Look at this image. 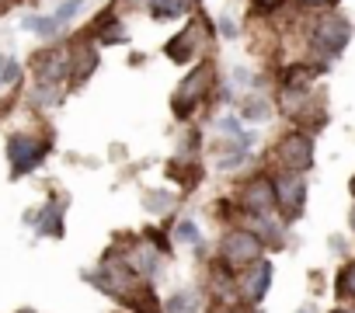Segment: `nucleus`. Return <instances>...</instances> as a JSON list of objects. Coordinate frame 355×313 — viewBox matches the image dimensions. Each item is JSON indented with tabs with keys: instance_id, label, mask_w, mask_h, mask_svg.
<instances>
[{
	"instance_id": "obj_10",
	"label": "nucleus",
	"mask_w": 355,
	"mask_h": 313,
	"mask_svg": "<svg viewBox=\"0 0 355 313\" xmlns=\"http://www.w3.org/2000/svg\"><path fill=\"white\" fill-rule=\"evenodd\" d=\"M237 209L241 216H272L275 213V185L268 175H254L241 185L237 192Z\"/></svg>"
},
{
	"instance_id": "obj_32",
	"label": "nucleus",
	"mask_w": 355,
	"mask_h": 313,
	"mask_svg": "<svg viewBox=\"0 0 355 313\" xmlns=\"http://www.w3.org/2000/svg\"><path fill=\"white\" fill-rule=\"evenodd\" d=\"M11 4H15V0H0V15H4V11H8Z\"/></svg>"
},
{
	"instance_id": "obj_13",
	"label": "nucleus",
	"mask_w": 355,
	"mask_h": 313,
	"mask_svg": "<svg viewBox=\"0 0 355 313\" xmlns=\"http://www.w3.org/2000/svg\"><path fill=\"white\" fill-rule=\"evenodd\" d=\"M153 21H174V18H189L199 11V0H146L143 8Z\"/></svg>"
},
{
	"instance_id": "obj_17",
	"label": "nucleus",
	"mask_w": 355,
	"mask_h": 313,
	"mask_svg": "<svg viewBox=\"0 0 355 313\" xmlns=\"http://www.w3.org/2000/svg\"><path fill=\"white\" fill-rule=\"evenodd\" d=\"M21 32H35L39 39L53 42V39H60L63 25H60L53 15H25V18H21Z\"/></svg>"
},
{
	"instance_id": "obj_25",
	"label": "nucleus",
	"mask_w": 355,
	"mask_h": 313,
	"mask_svg": "<svg viewBox=\"0 0 355 313\" xmlns=\"http://www.w3.org/2000/svg\"><path fill=\"white\" fill-rule=\"evenodd\" d=\"M21 73H25V66H21L18 60H11V56H8L4 70H0V87H15V84L21 80Z\"/></svg>"
},
{
	"instance_id": "obj_12",
	"label": "nucleus",
	"mask_w": 355,
	"mask_h": 313,
	"mask_svg": "<svg viewBox=\"0 0 355 313\" xmlns=\"http://www.w3.org/2000/svg\"><path fill=\"white\" fill-rule=\"evenodd\" d=\"M63 213H67V199H63V195H49L42 209H28V213H25V223H28L39 237H53V240H60V237L67 233V226H63Z\"/></svg>"
},
{
	"instance_id": "obj_23",
	"label": "nucleus",
	"mask_w": 355,
	"mask_h": 313,
	"mask_svg": "<svg viewBox=\"0 0 355 313\" xmlns=\"http://www.w3.org/2000/svg\"><path fill=\"white\" fill-rule=\"evenodd\" d=\"M139 237H143V240H146V244H150V247H153L160 258H171V254H174V244L167 240V233H164V230H157V226H146Z\"/></svg>"
},
{
	"instance_id": "obj_14",
	"label": "nucleus",
	"mask_w": 355,
	"mask_h": 313,
	"mask_svg": "<svg viewBox=\"0 0 355 313\" xmlns=\"http://www.w3.org/2000/svg\"><path fill=\"white\" fill-rule=\"evenodd\" d=\"M167 178L178 181L185 192H196V185L202 181V168H199L196 156H192V161H189V156H174V161L167 164Z\"/></svg>"
},
{
	"instance_id": "obj_31",
	"label": "nucleus",
	"mask_w": 355,
	"mask_h": 313,
	"mask_svg": "<svg viewBox=\"0 0 355 313\" xmlns=\"http://www.w3.org/2000/svg\"><path fill=\"white\" fill-rule=\"evenodd\" d=\"M331 313H355V306H338V310H331Z\"/></svg>"
},
{
	"instance_id": "obj_19",
	"label": "nucleus",
	"mask_w": 355,
	"mask_h": 313,
	"mask_svg": "<svg viewBox=\"0 0 355 313\" xmlns=\"http://www.w3.org/2000/svg\"><path fill=\"white\" fill-rule=\"evenodd\" d=\"M241 118L244 122H265V118H272V101L265 94H248L241 101Z\"/></svg>"
},
{
	"instance_id": "obj_26",
	"label": "nucleus",
	"mask_w": 355,
	"mask_h": 313,
	"mask_svg": "<svg viewBox=\"0 0 355 313\" xmlns=\"http://www.w3.org/2000/svg\"><path fill=\"white\" fill-rule=\"evenodd\" d=\"M286 4H289V0H251V11H254L258 18H272V15H279Z\"/></svg>"
},
{
	"instance_id": "obj_27",
	"label": "nucleus",
	"mask_w": 355,
	"mask_h": 313,
	"mask_svg": "<svg viewBox=\"0 0 355 313\" xmlns=\"http://www.w3.org/2000/svg\"><path fill=\"white\" fill-rule=\"evenodd\" d=\"M289 4H296L300 11H334L338 4H341V0H289Z\"/></svg>"
},
{
	"instance_id": "obj_16",
	"label": "nucleus",
	"mask_w": 355,
	"mask_h": 313,
	"mask_svg": "<svg viewBox=\"0 0 355 313\" xmlns=\"http://www.w3.org/2000/svg\"><path fill=\"white\" fill-rule=\"evenodd\" d=\"M67 84H35L28 94H25V101L32 105V108H56V105H63V98H67Z\"/></svg>"
},
{
	"instance_id": "obj_3",
	"label": "nucleus",
	"mask_w": 355,
	"mask_h": 313,
	"mask_svg": "<svg viewBox=\"0 0 355 313\" xmlns=\"http://www.w3.org/2000/svg\"><path fill=\"white\" fill-rule=\"evenodd\" d=\"M56 139L53 136H39V132H8V161H11V178H25L35 175L46 156L53 153Z\"/></svg>"
},
{
	"instance_id": "obj_6",
	"label": "nucleus",
	"mask_w": 355,
	"mask_h": 313,
	"mask_svg": "<svg viewBox=\"0 0 355 313\" xmlns=\"http://www.w3.org/2000/svg\"><path fill=\"white\" fill-rule=\"evenodd\" d=\"M272 161L279 164V171L306 175V171L313 168V132H306V129L286 132V136L272 146Z\"/></svg>"
},
{
	"instance_id": "obj_30",
	"label": "nucleus",
	"mask_w": 355,
	"mask_h": 313,
	"mask_svg": "<svg viewBox=\"0 0 355 313\" xmlns=\"http://www.w3.org/2000/svg\"><path fill=\"white\" fill-rule=\"evenodd\" d=\"M348 226H352V233H355V206H352V213H348Z\"/></svg>"
},
{
	"instance_id": "obj_1",
	"label": "nucleus",
	"mask_w": 355,
	"mask_h": 313,
	"mask_svg": "<svg viewBox=\"0 0 355 313\" xmlns=\"http://www.w3.org/2000/svg\"><path fill=\"white\" fill-rule=\"evenodd\" d=\"M216 63L213 60H196L192 70L182 77V84L174 87L171 94V115L178 122H189L209 98H213V87H216Z\"/></svg>"
},
{
	"instance_id": "obj_35",
	"label": "nucleus",
	"mask_w": 355,
	"mask_h": 313,
	"mask_svg": "<svg viewBox=\"0 0 355 313\" xmlns=\"http://www.w3.org/2000/svg\"><path fill=\"white\" fill-rule=\"evenodd\" d=\"M348 188H352V199H355V178H352V185H348Z\"/></svg>"
},
{
	"instance_id": "obj_24",
	"label": "nucleus",
	"mask_w": 355,
	"mask_h": 313,
	"mask_svg": "<svg viewBox=\"0 0 355 313\" xmlns=\"http://www.w3.org/2000/svg\"><path fill=\"white\" fill-rule=\"evenodd\" d=\"M84 4H87V0H63V4H56L53 18H56V21H60V25L67 28V25H70V21H73V18H77V15L84 11Z\"/></svg>"
},
{
	"instance_id": "obj_8",
	"label": "nucleus",
	"mask_w": 355,
	"mask_h": 313,
	"mask_svg": "<svg viewBox=\"0 0 355 313\" xmlns=\"http://www.w3.org/2000/svg\"><path fill=\"white\" fill-rule=\"evenodd\" d=\"M272 185H275V213H282L286 223L300 220L303 209H306V181H303V175L279 171L272 178Z\"/></svg>"
},
{
	"instance_id": "obj_36",
	"label": "nucleus",
	"mask_w": 355,
	"mask_h": 313,
	"mask_svg": "<svg viewBox=\"0 0 355 313\" xmlns=\"http://www.w3.org/2000/svg\"><path fill=\"white\" fill-rule=\"evenodd\" d=\"M129 313H139V310H129Z\"/></svg>"
},
{
	"instance_id": "obj_18",
	"label": "nucleus",
	"mask_w": 355,
	"mask_h": 313,
	"mask_svg": "<svg viewBox=\"0 0 355 313\" xmlns=\"http://www.w3.org/2000/svg\"><path fill=\"white\" fill-rule=\"evenodd\" d=\"M199 306H202V292L199 289H178L171 299L160 303L164 313H196Z\"/></svg>"
},
{
	"instance_id": "obj_34",
	"label": "nucleus",
	"mask_w": 355,
	"mask_h": 313,
	"mask_svg": "<svg viewBox=\"0 0 355 313\" xmlns=\"http://www.w3.org/2000/svg\"><path fill=\"white\" fill-rule=\"evenodd\" d=\"M18 313H35V310H32V306H25V310H18Z\"/></svg>"
},
{
	"instance_id": "obj_9",
	"label": "nucleus",
	"mask_w": 355,
	"mask_h": 313,
	"mask_svg": "<svg viewBox=\"0 0 355 313\" xmlns=\"http://www.w3.org/2000/svg\"><path fill=\"white\" fill-rule=\"evenodd\" d=\"M32 80L35 84H67L70 80V46H46L32 56Z\"/></svg>"
},
{
	"instance_id": "obj_29",
	"label": "nucleus",
	"mask_w": 355,
	"mask_h": 313,
	"mask_svg": "<svg viewBox=\"0 0 355 313\" xmlns=\"http://www.w3.org/2000/svg\"><path fill=\"white\" fill-rule=\"evenodd\" d=\"M213 32H216L220 39H237V35H241V28L234 25V18H216V21H213Z\"/></svg>"
},
{
	"instance_id": "obj_2",
	"label": "nucleus",
	"mask_w": 355,
	"mask_h": 313,
	"mask_svg": "<svg viewBox=\"0 0 355 313\" xmlns=\"http://www.w3.org/2000/svg\"><path fill=\"white\" fill-rule=\"evenodd\" d=\"M306 42H310L313 63L331 66V60H338L348 49V42H352V21L345 15H338V11H320L313 18V25H310Z\"/></svg>"
},
{
	"instance_id": "obj_4",
	"label": "nucleus",
	"mask_w": 355,
	"mask_h": 313,
	"mask_svg": "<svg viewBox=\"0 0 355 313\" xmlns=\"http://www.w3.org/2000/svg\"><path fill=\"white\" fill-rule=\"evenodd\" d=\"M213 35H216L213 25H209L206 18H196V15H192V21H185L182 32L171 35V39L164 42V56H167L171 63H178V66H192V63L209 49Z\"/></svg>"
},
{
	"instance_id": "obj_11",
	"label": "nucleus",
	"mask_w": 355,
	"mask_h": 313,
	"mask_svg": "<svg viewBox=\"0 0 355 313\" xmlns=\"http://www.w3.org/2000/svg\"><path fill=\"white\" fill-rule=\"evenodd\" d=\"M70 46V80H67V87L70 91H77V87H84L94 73H98V63H101V53H98V42L94 39H73V42H67Z\"/></svg>"
},
{
	"instance_id": "obj_33",
	"label": "nucleus",
	"mask_w": 355,
	"mask_h": 313,
	"mask_svg": "<svg viewBox=\"0 0 355 313\" xmlns=\"http://www.w3.org/2000/svg\"><path fill=\"white\" fill-rule=\"evenodd\" d=\"M296 313H317V310H313V303H306V306H303V310H296Z\"/></svg>"
},
{
	"instance_id": "obj_21",
	"label": "nucleus",
	"mask_w": 355,
	"mask_h": 313,
	"mask_svg": "<svg viewBox=\"0 0 355 313\" xmlns=\"http://www.w3.org/2000/svg\"><path fill=\"white\" fill-rule=\"evenodd\" d=\"M171 206H174V195L164 192V188H153V192L143 195V209L153 213V216H164V209H171Z\"/></svg>"
},
{
	"instance_id": "obj_22",
	"label": "nucleus",
	"mask_w": 355,
	"mask_h": 313,
	"mask_svg": "<svg viewBox=\"0 0 355 313\" xmlns=\"http://www.w3.org/2000/svg\"><path fill=\"white\" fill-rule=\"evenodd\" d=\"M334 292H338V299H355V261H348V265L338 271Z\"/></svg>"
},
{
	"instance_id": "obj_20",
	"label": "nucleus",
	"mask_w": 355,
	"mask_h": 313,
	"mask_svg": "<svg viewBox=\"0 0 355 313\" xmlns=\"http://www.w3.org/2000/svg\"><path fill=\"white\" fill-rule=\"evenodd\" d=\"M174 240H178V244H189V247H196V251H199L202 233H199V226H196V220H192V216H182V220H178V226H174Z\"/></svg>"
},
{
	"instance_id": "obj_15",
	"label": "nucleus",
	"mask_w": 355,
	"mask_h": 313,
	"mask_svg": "<svg viewBox=\"0 0 355 313\" xmlns=\"http://www.w3.org/2000/svg\"><path fill=\"white\" fill-rule=\"evenodd\" d=\"M244 161H251V150H244L237 139H220L213 150V164L220 171H237Z\"/></svg>"
},
{
	"instance_id": "obj_5",
	"label": "nucleus",
	"mask_w": 355,
	"mask_h": 313,
	"mask_svg": "<svg viewBox=\"0 0 355 313\" xmlns=\"http://www.w3.org/2000/svg\"><path fill=\"white\" fill-rule=\"evenodd\" d=\"M258 258H265V240L251 226H230L216 244V261L227 265L230 271H241L244 265H251Z\"/></svg>"
},
{
	"instance_id": "obj_7",
	"label": "nucleus",
	"mask_w": 355,
	"mask_h": 313,
	"mask_svg": "<svg viewBox=\"0 0 355 313\" xmlns=\"http://www.w3.org/2000/svg\"><path fill=\"white\" fill-rule=\"evenodd\" d=\"M272 278H275V268H272L268 258H258V261L244 265L241 271H234V282H237V296H241V303H244V306H258V303L268 296Z\"/></svg>"
},
{
	"instance_id": "obj_28",
	"label": "nucleus",
	"mask_w": 355,
	"mask_h": 313,
	"mask_svg": "<svg viewBox=\"0 0 355 313\" xmlns=\"http://www.w3.org/2000/svg\"><path fill=\"white\" fill-rule=\"evenodd\" d=\"M216 129H220V136H223V139H237V132H241L244 125H241V118L223 115V118H216Z\"/></svg>"
}]
</instances>
